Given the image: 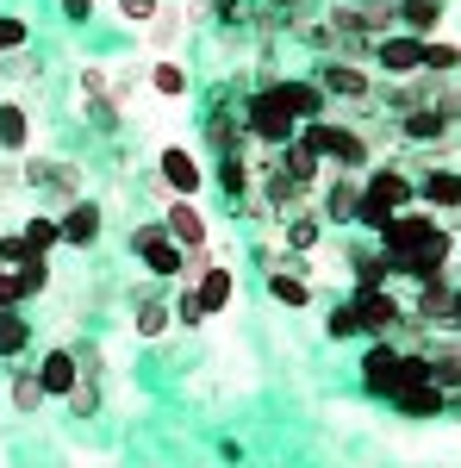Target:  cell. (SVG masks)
Segmentation results:
<instances>
[{
	"label": "cell",
	"instance_id": "9c48e42d",
	"mask_svg": "<svg viewBox=\"0 0 461 468\" xmlns=\"http://www.w3.org/2000/svg\"><path fill=\"white\" fill-rule=\"evenodd\" d=\"M436 231H443V218H436V213H424V207H405V213L393 218V225L381 231V238H374V244H381L387 256H405V250H424Z\"/></svg>",
	"mask_w": 461,
	"mask_h": 468
},
{
	"label": "cell",
	"instance_id": "f1b7e54d",
	"mask_svg": "<svg viewBox=\"0 0 461 468\" xmlns=\"http://www.w3.org/2000/svg\"><path fill=\"white\" fill-rule=\"evenodd\" d=\"M169 324H175V306L156 300V293H138V306H131V331H138V337H169Z\"/></svg>",
	"mask_w": 461,
	"mask_h": 468
},
{
	"label": "cell",
	"instance_id": "44dd1931",
	"mask_svg": "<svg viewBox=\"0 0 461 468\" xmlns=\"http://www.w3.org/2000/svg\"><path fill=\"white\" fill-rule=\"evenodd\" d=\"M0 150L6 156H26L32 150V107L26 101H0Z\"/></svg>",
	"mask_w": 461,
	"mask_h": 468
},
{
	"label": "cell",
	"instance_id": "8992f818",
	"mask_svg": "<svg viewBox=\"0 0 461 468\" xmlns=\"http://www.w3.org/2000/svg\"><path fill=\"white\" fill-rule=\"evenodd\" d=\"M131 256H138L150 275H162V282H169V275H181V262H187V250H181L175 238L162 231V218H143L138 231H131Z\"/></svg>",
	"mask_w": 461,
	"mask_h": 468
},
{
	"label": "cell",
	"instance_id": "ab89813d",
	"mask_svg": "<svg viewBox=\"0 0 461 468\" xmlns=\"http://www.w3.org/2000/svg\"><path fill=\"white\" fill-rule=\"evenodd\" d=\"M206 319H213V313L200 306V293L187 288V293H181V300H175V324H194V331H200V324H206Z\"/></svg>",
	"mask_w": 461,
	"mask_h": 468
},
{
	"label": "cell",
	"instance_id": "d6986e66",
	"mask_svg": "<svg viewBox=\"0 0 461 468\" xmlns=\"http://www.w3.org/2000/svg\"><path fill=\"white\" fill-rule=\"evenodd\" d=\"M275 163H281V176H287V181H299L306 194H312V187H319V181H324V156H319V150H306V144H299V138H293V144H281V150H275Z\"/></svg>",
	"mask_w": 461,
	"mask_h": 468
},
{
	"label": "cell",
	"instance_id": "277c9868",
	"mask_svg": "<svg viewBox=\"0 0 461 468\" xmlns=\"http://www.w3.org/2000/svg\"><path fill=\"white\" fill-rule=\"evenodd\" d=\"M355 306V324H361V337H393L399 324L412 319V306H405V293L393 288H374V293H350Z\"/></svg>",
	"mask_w": 461,
	"mask_h": 468
},
{
	"label": "cell",
	"instance_id": "f546056e",
	"mask_svg": "<svg viewBox=\"0 0 461 468\" xmlns=\"http://www.w3.org/2000/svg\"><path fill=\"white\" fill-rule=\"evenodd\" d=\"M32 350V319L13 306V313H0V362H19Z\"/></svg>",
	"mask_w": 461,
	"mask_h": 468
},
{
	"label": "cell",
	"instance_id": "4316f807",
	"mask_svg": "<svg viewBox=\"0 0 461 468\" xmlns=\"http://www.w3.org/2000/svg\"><path fill=\"white\" fill-rule=\"evenodd\" d=\"M268 300H275V306H287V313H306V306H312V275L268 269Z\"/></svg>",
	"mask_w": 461,
	"mask_h": 468
},
{
	"label": "cell",
	"instance_id": "7bdbcfd3",
	"mask_svg": "<svg viewBox=\"0 0 461 468\" xmlns=\"http://www.w3.org/2000/svg\"><path fill=\"white\" fill-rule=\"evenodd\" d=\"M244 6L249 0H213V19L218 26H244Z\"/></svg>",
	"mask_w": 461,
	"mask_h": 468
},
{
	"label": "cell",
	"instance_id": "1f68e13d",
	"mask_svg": "<svg viewBox=\"0 0 461 468\" xmlns=\"http://www.w3.org/2000/svg\"><path fill=\"white\" fill-rule=\"evenodd\" d=\"M456 69H461V44H456V37H449V44H443V37H430V44H424V75L456 81Z\"/></svg>",
	"mask_w": 461,
	"mask_h": 468
},
{
	"label": "cell",
	"instance_id": "d4e9b609",
	"mask_svg": "<svg viewBox=\"0 0 461 468\" xmlns=\"http://www.w3.org/2000/svg\"><path fill=\"white\" fill-rule=\"evenodd\" d=\"M443 13H449V0H399V32H412V37H436Z\"/></svg>",
	"mask_w": 461,
	"mask_h": 468
},
{
	"label": "cell",
	"instance_id": "ba28073f",
	"mask_svg": "<svg viewBox=\"0 0 461 468\" xmlns=\"http://www.w3.org/2000/svg\"><path fill=\"white\" fill-rule=\"evenodd\" d=\"M424 44L430 37H412V32H387V37H374V50H368V63L381 75H393V81H405V75H418L424 69Z\"/></svg>",
	"mask_w": 461,
	"mask_h": 468
},
{
	"label": "cell",
	"instance_id": "5bb4252c",
	"mask_svg": "<svg viewBox=\"0 0 461 468\" xmlns=\"http://www.w3.org/2000/svg\"><path fill=\"white\" fill-rule=\"evenodd\" d=\"M281 94H287V107H293V119H299V125L330 119V94H324L312 75H281Z\"/></svg>",
	"mask_w": 461,
	"mask_h": 468
},
{
	"label": "cell",
	"instance_id": "60d3db41",
	"mask_svg": "<svg viewBox=\"0 0 461 468\" xmlns=\"http://www.w3.org/2000/svg\"><path fill=\"white\" fill-rule=\"evenodd\" d=\"M436 112L449 119V132L461 125V88H456V81H443V94H436Z\"/></svg>",
	"mask_w": 461,
	"mask_h": 468
},
{
	"label": "cell",
	"instance_id": "d6a6232c",
	"mask_svg": "<svg viewBox=\"0 0 461 468\" xmlns=\"http://www.w3.org/2000/svg\"><path fill=\"white\" fill-rule=\"evenodd\" d=\"M44 288H50V256H32L26 269H13V293H19V306H26V300H37Z\"/></svg>",
	"mask_w": 461,
	"mask_h": 468
},
{
	"label": "cell",
	"instance_id": "2e32d148",
	"mask_svg": "<svg viewBox=\"0 0 461 468\" xmlns=\"http://www.w3.org/2000/svg\"><path fill=\"white\" fill-rule=\"evenodd\" d=\"M393 125H399V138H405V144H418V150H430V144H443V138H449V119H443L436 107H412V112H399Z\"/></svg>",
	"mask_w": 461,
	"mask_h": 468
},
{
	"label": "cell",
	"instance_id": "83f0119b",
	"mask_svg": "<svg viewBox=\"0 0 461 468\" xmlns=\"http://www.w3.org/2000/svg\"><path fill=\"white\" fill-rule=\"evenodd\" d=\"M19 238H26V250H32V256L63 250V218H57V213H32V218H19Z\"/></svg>",
	"mask_w": 461,
	"mask_h": 468
},
{
	"label": "cell",
	"instance_id": "3957f363",
	"mask_svg": "<svg viewBox=\"0 0 461 468\" xmlns=\"http://www.w3.org/2000/svg\"><path fill=\"white\" fill-rule=\"evenodd\" d=\"M156 181H162L175 200H200L206 181H213V169H206L187 144H162V156H156Z\"/></svg>",
	"mask_w": 461,
	"mask_h": 468
},
{
	"label": "cell",
	"instance_id": "ac0fdd59",
	"mask_svg": "<svg viewBox=\"0 0 461 468\" xmlns=\"http://www.w3.org/2000/svg\"><path fill=\"white\" fill-rule=\"evenodd\" d=\"M374 288H393V256L381 244H368L350 262V293H374Z\"/></svg>",
	"mask_w": 461,
	"mask_h": 468
},
{
	"label": "cell",
	"instance_id": "836d02e7",
	"mask_svg": "<svg viewBox=\"0 0 461 468\" xmlns=\"http://www.w3.org/2000/svg\"><path fill=\"white\" fill-rule=\"evenodd\" d=\"M324 337L330 344H350V337H361V324H355V306H350V293L330 306V319H324Z\"/></svg>",
	"mask_w": 461,
	"mask_h": 468
},
{
	"label": "cell",
	"instance_id": "4dcf8cb0",
	"mask_svg": "<svg viewBox=\"0 0 461 468\" xmlns=\"http://www.w3.org/2000/svg\"><path fill=\"white\" fill-rule=\"evenodd\" d=\"M6 399H13V412H19V419L44 412V388H37V368H13V381H6Z\"/></svg>",
	"mask_w": 461,
	"mask_h": 468
},
{
	"label": "cell",
	"instance_id": "d590c367",
	"mask_svg": "<svg viewBox=\"0 0 461 468\" xmlns=\"http://www.w3.org/2000/svg\"><path fill=\"white\" fill-rule=\"evenodd\" d=\"M26 44H32V19H19V13H0V57L26 50Z\"/></svg>",
	"mask_w": 461,
	"mask_h": 468
},
{
	"label": "cell",
	"instance_id": "52a82bcc",
	"mask_svg": "<svg viewBox=\"0 0 461 468\" xmlns=\"http://www.w3.org/2000/svg\"><path fill=\"white\" fill-rule=\"evenodd\" d=\"M361 200L368 207H387V213H405V207H418V181L405 176L399 163H374L361 176Z\"/></svg>",
	"mask_w": 461,
	"mask_h": 468
},
{
	"label": "cell",
	"instance_id": "8d00e7d4",
	"mask_svg": "<svg viewBox=\"0 0 461 468\" xmlns=\"http://www.w3.org/2000/svg\"><path fill=\"white\" fill-rule=\"evenodd\" d=\"M181 32H187V19H181V13H169V6H162V13L150 19V37H156V50H169Z\"/></svg>",
	"mask_w": 461,
	"mask_h": 468
},
{
	"label": "cell",
	"instance_id": "b9f144b4",
	"mask_svg": "<svg viewBox=\"0 0 461 468\" xmlns=\"http://www.w3.org/2000/svg\"><path fill=\"white\" fill-rule=\"evenodd\" d=\"M57 6H63V19H69V26H88V19L100 13V0H57Z\"/></svg>",
	"mask_w": 461,
	"mask_h": 468
},
{
	"label": "cell",
	"instance_id": "f6af8a7d",
	"mask_svg": "<svg viewBox=\"0 0 461 468\" xmlns=\"http://www.w3.org/2000/svg\"><path fill=\"white\" fill-rule=\"evenodd\" d=\"M449 324L461 331V282H456V300H449Z\"/></svg>",
	"mask_w": 461,
	"mask_h": 468
},
{
	"label": "cell",
	"instance_id": "5b68a950",
	"mask_svg": "<svg viewBox=\"0 0 461 468\" xmlns=\"http://www.w3.org/2000/svg\"><path fill=\"white\" fill-rule=\"evenodd\" d=\"M330 101H374V63H350V57H324L319 69H312Z\"/></svg>",
	"mask_w": 461,
	"mask_h": 468
},
{
	"label": "cell",
	"instance_id": "e575fe53",
	"mask_svg": "<svg viewBox=\"0 0 461 468\" xmlns=\"http://www.w3.org/2000/svg\"><path fill=\"white\" fill-rule=\"evenodd\" d=\"M75 88H81V101H88V107H100V101L112 94V69H100V63H88V69L75 75Z\"/></svg>",
	"mask_w": 461,
	"mask_h": 468
},
{
	"label": "cell",
	"instance_id": "ffe728a7",
	"mask_svg": "<svg viewBox=\"0 0 461 468\" xmlns=\"http://www.w3.org/2000/svg\"><path fill=\"white\" fill-rule=\"evenodd\" d=\"M324 231H330V225H324L319 207H299V213L281 225V244H287V250H299V256H312L324 244Z\"/></svg>",
	"mask_w": 461,
	"mask_h": 468
},
{
	"label": "cell",
	"instance_id": "7402d4cb",
	"mask_svg": "<svg viewBox=\"0 0 461 468\" xmlns=\"http://www.w3.org/2000/svg\"><path fill=\"white\" fill-rule=\"evenodd\" d=\"M213 181L231 194V200H249L256 194V169H249V150H231V156H218L213 163Z\"/></svg>",
	"mask_w": 461,
	"mask_h": 468
},
{
	"label": "cell",
	"instance_id": "6da1fadb",
	"mask_svg": "<svg viewBox=\"0 0 461 468\" xmlns=\"http://www.w3.org/2000/svg\"><path fill=\"white\" fill-rule=\"evenodd\" d=\"M244 138L249 144H262V150H281L299 138V119H293V107H287V94H281V75H262L256 88L244 94Z\"/></svg>",
	"mask_w": 461,
	"mask_h": 468
},
{
	"label": "cell",
	"instance_id": "bcb514c9",
	"mask_svg": "<svg viewBox=\"0 0 461 468\" xmlns=\"http://www.w3.org/2000/svg\"><path fill=\"white\" fill-rule=\"evenodd\" d=\"M268 6H275V13H293V6H299V0H268Z\"/></svg>",
	"mask_w": 461,
	"mask_h": 468
},
{
	"label": "cell",
	"instance_id": "4fadbf2b",
	"mask_svg": "<svg viewBox=\"0 0 461 468\" xmlns=\"http://www.w3.org/2000/svg\"><path fill=\"white\" fill-rule=\"evenodd\" d=\"M162 231L175 238L181 250H206V238H213V225H206V213H200V200H169Z\"/></svg>",
	"mask_w": 461,
	"mask_h": 468
},
{
	"label": "cell",
	"instance_id": "7c38bea8",
	"mask_svg": "<svg viewBox=\"0 0 461 468\" xmlns=\"http://www.w3.org/2000/svg\"><path fill=\"white\" fill-rule=\"evenodd\" d=\"M63 244H75V250H94L100 244V231H107V213H100V200H75V207H63Z\"/></svg>",
	"mask_w": 461,
	"mask_h": 468
},
{
	"label": "cell",
	"instance_id": "8fae6325",
	"mask_svg": "<svg viewBox=\"0 0 461 468\" xmlns=\"http://www.w3.org/2000/svg\"><path fill=\"white\" fill-rule=\"evenodd\" d=\"M355 207H361V176H343V169H330L319 194V213L324 225H355Z\"/></svg>",
	"mask_w": 461,
	"mask_h": 468
},
{
	"label": "cell",
	"instance_id": "cb8c5ba5",
	"mask_svg": "<svg viewBox=\"0 0 461 468\" xmlns=\"http://www.w3.org/2000/svg\"><path fill=\"white\" fill-rule=\"evenodd\" d=\"M194 293H200V306H206V313L218 319V313H225V306L237 300V275H231L225 262H213V269H206V275L194 282Z\"/></svg>",
	"mask_w": 461,
	"mask_h": 468
},
{
	"label": "cell",
	"instance_id": "e0dca14e",
	"mask_svg": "<svg viewBox=\"0 0 461 468\" xmlns=\"http://www.w3.org/2000/svg\"><path fill=\"white\" fill-rule=\"evenodd\" d=\"M387 406L399 419H443V412H449V394H443L436 381H424V388H399Z\"/></svg>",
	"mask_w": 461,
	"mask_h": 468
},
{
	"label": "cell",
	"instance_id": "603a6c76",
	"mask_svg": "<svg viewBox=\"0 0 461 468\" xmlns=\"http://www.w3.org/2000/svg\"><path fill=\"white\" fill-rule=\"evenodd\" d=\"M37 194L50 200V213L75 207V200H81V163H50V176H44V187H37Z\"/></svg>",
	"mask_w": 461,
	"mask_h": 468
},
{
	"label": "cell",
	"instance_id": "ee69618b",
	"mask_svg": "<svg viewBox=\"0 0 461 468\" xmlns=\"http://www.w3.org/2000/svg\"><path fill=\"white\" fill-rule=\"evenodd\" d=\"M0 63H6V75H13V81H32V75H37V63L26 57V50H13V57H0Z\"/></svg>",
	"mask_w": 461,
	"mask_h": 468
},
{
	"label": "cell",
	"instance_id": "7a4b0ae2",
	"mask_svg": "<svg viewBox=\"0 0 461 468\" xmlns=\"http://www.w3.org/2000/svg\"><path fill=\"white\" fill-rule=\"evenodd\" d=\"M355 381H361V394H368V399H393L399 388H405V350H399L393 337H368Z\"/></svg>",
	"mask_w": 461,
	"mask_h": 468
},
{
	"label": "cell",
	"instance_id": "f35d334b",
	"mask_svg": "<svg viewBox=\"0 0 461 468\" xmlns=\"http://www.w3.org/2000/svg\"><path fill=\"white\" fill-rule=\"evenodd\" d=\"M32 250H26V238L19 231H0V269H26Z\"/></svg>",
	"mask_w": 461,
	"mask_h": 468
},
{
	"label": "cell",
	"instance_id": "74e56055",
	"mask_svg": "<svg viewBox=\"0 0 461 468\" xmlns=\"http://www.w3.org/2000/svg\"><path fill=\"white\" fill-rule=\"evenodd\" d=\"M112 13H119L125 26H150V19L162 13V0H112Z\"/></svg>",
	"mask_w": 461,
	"mask_h": 468
},
{
	"label": "cell",
	"instance_id": "30bf717a",
	"mask_svg": "<svg viewBox=\"0 0 461 468\" xmlns=\"http://www.w3.org/2000/svg\"><path fill=\"white\" fill-rule=\"evenodd\" d=\"M37 388L44 399H69L81 388V356H75V344H50L44 356H37Z\"/></svg>",
	"mask_w": 461,
	"mask_h": 468
},
{
	"label": "cell",
	"instance_id": "484cf974",
	"mask_svg": "<svg viewBox=\"0 0 461 468\" xmlns=\"http://www.w3.org/2000/svg\"><path fill=\"white\" fill-rule=\"evenodd\" d=\"M143 81H150V94H162V101H187V63H175V57H156L150 69H143Z\"/></svg>",
	"mask_w": 461,
	"mask_h": 468
},
{
	"label": "cell",
	"instance_id": "9a60e30c",
	"mask_svg": "<svg viewBox=\"0 0 461 468\" xmlns=\"http://www.w3.org/2000/svg\"><path fill=\"white\" fill-rule=\"evenodd\" d=\"M449 300H456V282H436V288H418V300H405V306H412V319H405V324H430V331H456V324H449Z\"/></svg>",
	"mask_w": 461,
	"mask_h": 468
}]
</instances>
